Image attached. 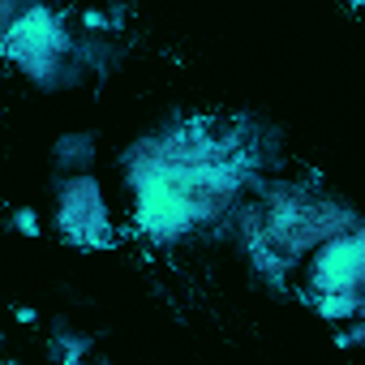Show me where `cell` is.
Here are the masks:
<instances>
[{
    "label": "cell",
    "instance_id": "cell-5",
    "mask_svg": "<svg viewBox=\"0 0 365 365\" xmlns=\"http://www.w3.org/2000/svg\"><path fill=\"white\" fill-rule=\"evenodd\" d=\"M309 292H365V220L352 237H335L309 258Z\"/></svg>",
    "mask_w": 365,
    "mask_h": 365
},
{
    "label": "cell",
    "instance_id": "cell-7",
    "mask_svg": "<svg viewBox=\"0 0 365 365\" xmlns=\"http://www.w3.org/2000/svg\"><path fill=\"white\" fill-rule=\"evenodd\" d=\"M314 309L327 322L352 327V322L365 318V292H327V297H314Z\"/></svg>",
    "mask_w": 365,
    "mask_h": 365
},
{
    "label": "cell",
    "instance_id": "cell-10",
    "mask_svg": "<svg viewBox=\"0 0 365 365\" xmlns=\"http://www.w3.org/2000/svg\"><path fill=\"white\" fill-rule=\"evenodd\" d=\"M14 228H18L22 237L35 241V237H39V215H35L31 207H18V211H14Z\"/></svg>",
    "mask_w": 365,
    "mask_h": 365
},
{
    "label": "cell",
    "instance_id": "cell-4",
    "mask_svg": "<svg viewBox=\"0 0 365 365\" xmlns=\"http://www.w3.org/2000/svg\"><path fill=\"white\" fill-rule=\"evenodd\" d=\"M56 232L78 250H108L112 245V215L103 185L91 172L69 176L56 190Z\"/></svg>",
    "mask_w": 365,
    "mask_h": 365
},
{
    "label": "cell",
    "instance_id": "cell-14",
    "mask_svg": "<svg viewBox=\"0 0 365 365\" xmlns=\"http://www.w3.org/2000/svg\"><path fill=\"white\" fill-rule=\"evenodd\" d=\"M82 26H86V31H108V18L91 9V14H82Z\"/></svg>",
    "mask_w": 365,
    "mask_h": 365
},
{
    "label": "cell",
    "instance_id": "cell-3",
    "mask_svg": "<svg viewBox=\"0 0 365 365\" xmlns=\"http://www.w3.org/2000/svg\"><path fill=\"white\" fill-rule=\"evenodd\" d=\"M241 129H228V133H211L202 120H190V125H176L159 138H142L133 142L129 150L159 163V168H215V163H232L241 159Z\"/></svg>",
    "mask_w": 365,
    "mask_h": 365
},
{
    "label": "cell",
    "instance_id": "cell-13",
    "mask_svg": "<svg viewBox=\"0 0 365 365\" xmlns=\"http://www.w3.org/2000/svg\"><path fill=\"white\" fill-rule=\"evenodd\" d=\"M18 18H22V9L14 5V0H0V26H5V31H9V26H14Z\"/></svg>",
    "mask_w": 365,
    "mask_h": 365
},
{
    "label": "cell",
    "instance_id": "cell-11",
    "mask_svg": "<svg viewBox=\"0 0 365 365\" xmlns=\"http://www.w3.org/2000/svg\"><path fill=\"white\" fill-rule=\"evenodd\" d=\"M335 344H339V348H361V344H365V318L352 322V327H344V331L335 335Z\"/></svg>",
    "mask_w": 365,
    "mask_h": 365
},
{
    "label": "cell",
    "instance_id": "cell-8",
    "mask_svg": "<svg viewBox=\"0 0 365 365\" xmlns=\"http://www.w3.org/2000/svg\"><path fill=\"white\" fill-rule=\"evenodd\" d=\"M250 262H254V271H258V275H267V279H275V284H279V279H288V275H292V267H297V262H288L279 250H262V254H254Z\"/></svg>",
    "mask_w": 365,
    "mask_h": 365
},
{
    "label": "cell",
    "instance_id": "cell-12",
    "mask_svg": "<svg viewBox=\"0 0 365 365\" xmlns=\"http://www.w3.org/2000/svg\"><path fill=\"white\" fill-rule=\"evenodd\" d=\"M56 155H61V159H78V163H82V159L91 155V142H86V138H78V142H61V150H56Z\"/></svg>",
    "mask_w": 365,
    "mask_h": 365
},
{
    "label": "cell",
    "instance_id": "cell-15",
    "mask_svg": "<svg viewBox=\"0 0 365 365\" xmlns=\"http://www.w3.org/2000/svg\"><path fill=\"white\" fill-rule=\"evenodd\" d=\"M5 365H18V361H5Z\"/></svg>",
    "mask_w": 365,
    "mask_h": 365
},
{
    "label": "cell",
    "instance_id": "cell-2",
    "mask_svg": "<svg viewBox=\"0 0 365 365\" xmlns=\"http://www.w3.org/2000/svg\"><path fill=\"white\" fill-rule=\"evenodd\" d=\"M69 52H73V39H69L65 18L43 9V5L22 9V18L0 35V56H5L22 78H31L39 86L56 82V73H61Z\"/></svg>",
    "mask_w": 365,
    "mask_h": 365
},
{
    "label": "cell",
    "instance_id": "cell-9",
    "mask_svg": "<svg viewBox=\"0 0 365 365\" xmlns=\"http://www.w3.org/2000/svg\"><path fill=\"white\" fill-rule=\"evenodd\" d=\"M86 352H91V344H86L82 335L61 339V361H65V365H82V361H86Z\"/></svg>",
    "mask_w": 365,
    "mask_h": 365
},
{
    "label": "cell",
    "instance_id": "cell-1",
    "mask_svg": "<svg viewBox=\"0 0 365 365\" xmlns=\"http://www.w3.org/2000/svg\"><path fill=\"white\" fill-rule=\"evenodd\" d=\"M262 211H267V237L288 262H301L318 254L327 241L352 237L361 228V220L348 207L331 198H314L305 185H288V180L262 185Z\"/></svg>",
    "mask_w": 365,
    "mask_h": 365
},
{
    "label": "cell",
    "instance_id": "cell-6",
    "mask_svg": "<svg viewBox=\"0 0 365 365\" xmlns=\"http://www.w3.org/2000/svg\"><path fill=\"white\" fill-rule=\"evenodd\" d=\"M232 224H237L241 245H245V254H250V258H254V254H262V250H275V245H271V237H267V211H262V202H241V207L232 211Z\"/></svg>",
    "mask_w": 365,
    "mask_h": 365
}]
</instances>
